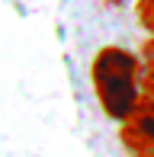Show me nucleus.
<instances>
[{
	"mask_svg": "<svg viewBox=\"0 0 154 157\" xmlns=\"http://www.w3.org/2000/svg\"><path fill=\"white\" fill-rule=\"evenodd\" d=\"M90 80H93L100 109L116 122H125L132 116V109L138 106V99H141L138 96V83H141L138 58L119 45H106L93 55Z\"/></svg>",
	"mask_w": 154,
	"mask_h": 157,
	"instance_id": "f257e3e1",
	"label": "nucleus"
},
{
	"mask_svg": "<svg viewBox=\"0 0 154 157\" xmlns=\"http://www.w3.org/2000/svg\"><path fill=\"white\" fill-rule=\"evenodd\" d=\"M119 141L129 147L132 154H148L154 151V99H138V106L132 109V116L119 128Z\"/></svg>",
	"mask_w": 154,
	"mask_h": 157,
	"instance_id": "f03ea898",
	"label": "nucleus"
},
{
	"mask_svg": "<svg viewBox=\"0 0 154 157\" xmlns=\"http://www.w3.org/2000/svg\"><path fill=\"white\" fill-rule=\"evenodd\" d=\"M135 16H138V23L154 35V0H138L135 3Z\"/></svg>",
	"mask_w": 154,
	"mask_h": 157,
	"instance_id": "7ed1b4c3",
	"label": "nucleus"
},
{
	"mask_svg": "<svg viewBox=\"0 0 154 157\" xmlns=\"http://www.w3.org/2000/svg\"><path fill=\"white\" fill-rule=\"evenodd\" d=\"M141 90H144V99H154V71L141 74Z\"/></svg>",
	"mask_w": 154,
	"mask_h": 157,
	"instance_id": "20e7f679",
	"label": "nucleus"
},
{
	"mask_svg": "<svg viewBox=\"0 0 154 157\" xmlns=\"http://www.w3.org/2000/svg\"><path fill=\"white\" fill-rule=\"evenodd\" d=\"M106 3H109V6H119V3H125V0H106Z\"/></svg>",
	"mask_w": 154,
	"mask_h": 157,
	"instance_id": "39448f33",
	"label": "nucleus"
},
{
	"mask_svg": "<svg viewBox=\"0 0 154 157\" xmlns=\"http://www.w3.org/2000/svg\"><path fill=\"white\" fill-rule=\"evenodd\" d=\"M138 157H154V151H148V154H138Z\"/></svg>",
	"mask_w": 154,
	"mask_h": 157,
	"instance_id": "423d86ee",
	"label": "nucleus"
}]
</instances>
